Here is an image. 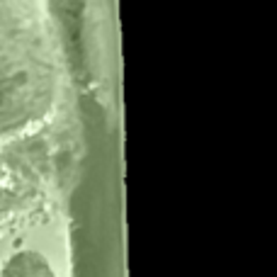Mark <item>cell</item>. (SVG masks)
Here are the masks:
<instances>
[{"mask_svg": "<svg viewBox=\"0 0 277 277\" xmlns=\"http://www.w3.org/2000/svg\"><path fill=\"white\" fill-rule=\"evenodd\" d=\"M3 277H54V275L46 270V265L42 260L20 255V258H15L8 265V270H5Z\"/></svg>", "mask_w": 277, "mask_h": 277, "instance_id": "1", "label": "cell"}]
</instances>
